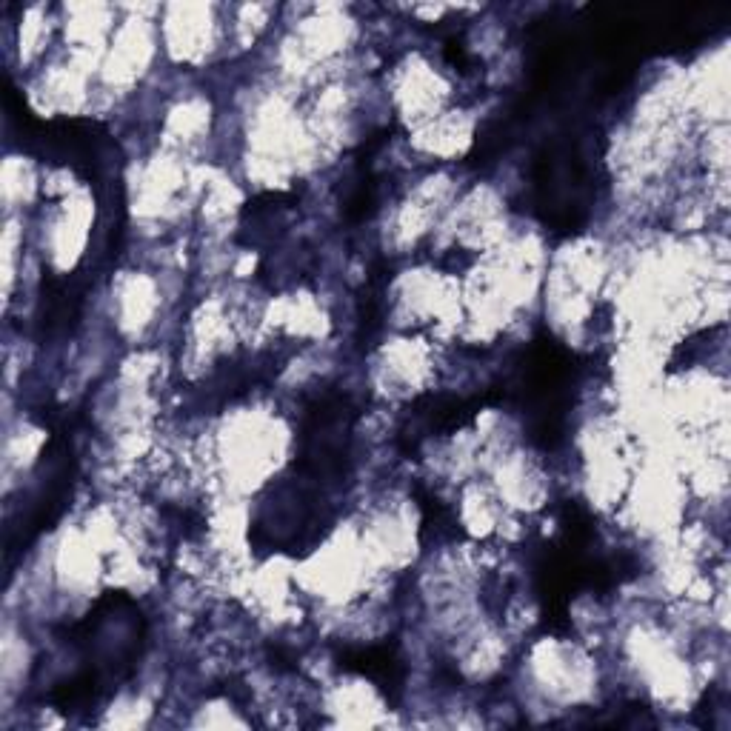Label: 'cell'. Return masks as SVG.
I'll list each match as a JSON object with an SVG mask.
<instances>
[{
  "mask_svg": "<svg viewBox=\"0 0 731 731\" xmlns=\"http://www.w3.org/2000/svg\"><path fill=\"white\" fill-rule=\"evenodd\" d=\"M212 29L215 20L209 6H172L166 15V40L180 60H192L209 52Z\"/></svg>",
  "mask_w": 731,
  "mask_h": 731,
  "instance_id": "6da1fadb",
  "label": "cell"
},
{
  "mask_svg": "<svg viewBox=\"0 0 731 731\" xmlns=\"http://www.w3.org/2000/svg\"><path fill=\"white\" fill-rule=\"evenodd\" d=\"M49 35V26L43 18V9H29L20 20V58H32L40 52V43Z\"/></svg>",
  "mask_w": 731,
  "mask_h": 731,
  "instance_id": "3957f363",
  "label": "cell"
},
{
  "mask_svg": "<svg viewBox=\"0 0 731 731\" xmlns=\"http://www.w3.org/2000/svg\"><path fill=\"white\" fill-rule=\"evenodd\" d=\"M35 192V175L29 169L26 158H9L3 166V198L9 203V209H15V203L32 198Z\"/></svg>",
  "mask_w": 731,
  "mask_h": 731,
  "instance_id": "7a4b0ae2",
  "label": "cell"
}]
</instances>
